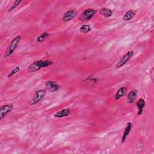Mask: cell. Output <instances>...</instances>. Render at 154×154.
Segmentation results:
<instances>
[{
  "mask_svg": "<svg viewBox=\"0 0 154 154\" xmlns=\"http://www.w3.org/2000/svg\"><path fill=\"white\" fill-rule=\"evenodd\" d=\"M22 2V1H15L13 4L12 5L10 6V7L8 8V12H11L13 10H14L19 4L20 3Z\"/></svg>",
  "mask_w": 154,
  "mask_h": 154,
  "instance_id": "19",
  "label": "cell"
},
{
  "mask_svg": "<svg viewBox=\"0 0 154 154\" xmlns=\"http://www.w3.org/2000/svg\"><path fill=\"white\" fill-rule=\"evenodd\" d=\"M100 13L105 17H109L112 15L113 11L108 8L103 7L100 9Z\"/></svg>",
  "mask_w": 154,
  "mask_h": 154,
  "instance_id": "15",
  "label": "cell"
},
{
  "mask_svg": "<svg viewBox=\"0 0 154 154\" xmlns=\"http://www.w3.org/2000/svg\"><path fill=\"white\" fill-rule=\"evenodd\" d=\"M134 54V52L132 51L127 52L120 59V60L117 63V64L115 66L116 69H119L122 67H123L125 64H126V63L131 58Z\"/></svg>",
  "mask_w": 154,
  "mask_h": 154,
  "instance_id": "5",
  "label": "cell"
},
{
  "mask_svg": "<svg viewBox=\"0 0 154 154\" xmlns=\"http://www.w3.org/2000/svg\"><path fill=\"white\" fill-rule=\"evenodd\" d=\"M13 109V105L11 103L3 105L0 108V120H2Z\"/></svg>",
  "mask_w": 154,
  "mask_h": 154,
  "instance_id": "6",
  "label": "cell"
},
{
  "mask_svg": "<svg viewBox=\"0 0 154 154\" xmlns=\"http://www.w3.org/2000/svg\"><path fill=\"white\" fill-rule=\"evenodd\" d=\"M77 14V11L75 10H70L64 13L63 16V20L64 22H69L72 20Z\"/></svg>",
  "mask_w": 154,
  "mask_h": 154,
  "instance_id": "8",
  "label": "cell"
},
{
  "mask_svg": "<svg viewBox=\"0 0 154 154\" xmlns=\"http://www.w3.org/2000/svg\"><path fill=\"white\" fill-rule=\"evenodd\" d=\"M97 10L94 8H87L84 10L79 17V19L82 21H87L93 18Z\"/></svg>",
  "mask_w": 154,
  "mask_h": 154,
  "instance_id": "4",
  "label": "cell"
},
{
  "mask_svg": "<svg viewBox=\"0 0 154 154\" xmlns=\"http://www.w3.org/2000/svg\"><path fill=\"white\" fill-rule=\"evenodd\" d=\"M46 88L51 92H55L60 89V85L53 81H48L45 83Z\"/></svg>",
  "mask_w": 154,
  "mask_h": 154,
  "instance_id": "7",
  "label": "cell"
},
{
  "mask_svg": "<svg viewBox=\"0 0 154 154\" xmlns=\"http://www.w3.org/2000/svg\"><path fill=\"white\" fill-rule=\"evenodd\" d=\"M127 91H128V89L126 87H122L120 88L114 95L115 100H118L120 99H121L122 97H123L124 96L126 95Z\"/></svg>",
  "mask_w": 154,
  "mask_h": 154,
  "instance_id": "11",
  "label": "cell"
},
{
  "mask_svg": "<svg viewBox=\"0 0 154 154\" xmlns=\"http://www.w3.org/2000/svg\"><path fill=\"white\" fill-rule=\"evenodd\" d=\"M132 124L131 122H128L127 123V125H126V127L125 128L124 131H123V135H122V143H123L125 142L128 135L129 134L131 129H132Z\"/></svg>",
  "mask_w": 154,
  "mask_h": 154,
  "instance_id": "10",
  "label": "cell"
},
{
  "mask_svg": "<svg viewBox=\"0 0 154 154\" xmlns=\"http://www.w3.org/2000/svg\"><path fill=\"white\" fill-rule=\"evenodd\" d=\"M49 34L48 32H43V33L40 34L37 38V42L38 43H42L43 42V41L45 40V39L48 37L49 36Z\"/></svg>",
  "mask_w": 154,
  "mask_h": 154,
  "instance_id": "16",
  "label": "cell"
},
{
  "mask_svg": "<svg viewBox=\"0 0 154 154\" xmlns=\"http://www.w3.org/2000/svg\"><path fill=\"white\" fill-rule=\"evenodd\" d=\"M91 30V27L90 25L88 24H86V25H82L80 27V32L83 33V34H86L88 33L89 32H90Z\"/></svg>",
  "mask_w": 154,
  "mask_h": 154,
  "instance_id": "17",
  "label": "cell"
},
{
  "mask_svg": "<svg viewBox=\"0 0 154 154\" xmlns=\"http://www.w3.org/2000/svg\"><path fill=\"white\" fill-rule=\"evenodd\" d=\"M137 96V90H131L127 95V102L128 103H132L134 102Z\"/></svg>",
  "mask_w": 154,
  "mask_h": 154,
  "instance_id": "13",
  "label": "cell"
},
{
  "mask_svg": "<svg viewBox=\"0 0 154 154\" xmlns=\"http://www.w3.org/2000/svg\"><path fill=\"white\" fill-rule=\"evenodd\" d=\"M137 107L138 108V115H141L143 113V109L145 106V100L143 98H140L138 100L136 103Z\"/></svg>",
  "mask_w": 154,
  "mask_h": 154,
  "instance_id": "14",
  "label": "cell"
},
{
  "mask_svg": "<svg viewBox=\"0 0 154 154\" xmlns=\"http://www.w3.org/2000/svg\"><path fill=\"white\" fill-rule=\"evenodd\" d=\"M20 70V66H16L15 67L14 69H13L7 75V78H11L13 76H14V75H16L17 73H18L19 71Z\"/></svg>",
  "mask_w": 154,
  "mask_h": 154,
  "instance_id": "18",
  "label": "cell"
},
{
  "mask_svg": "<svg viewBox=\"0 0 154 154\" xmlns=\"http://www.w3.org/2000/svg\"><path fill=\"white\" fill-rule=\"evenodd\" d=\"M46 91L45 89H40L36 91L34 97L29 101V105H34L40 102L45 97L46 95Z\"/></svg>",
  "mask_w": 154,
  "mask_h": 154,
  "instance_id": "3",
  "label": "cell"
},
{
  "mask_svg": "<svg viewBox=\"0 0 154 154\" xmlns=\"http://www.w3.org/2000/svg\"><path fill=\"white\" fill-rule=\"evenodd\" d=\"M54 64V61H51L49 60H37L33 62L28 68V71L29 73L35 72L36 71L39 70L42 68L46 67Z\"/></svg>",
  "mask_w": 154,
  "mask_h": 154,
  "instance_id": "1",
  "label": "cell"
},
{
  "mask_svg": "<svg viewBox=\"0 0 154 154\" xmlns=\"http://www.w3.org/2000/svg\"><path fill=\"white\" fill-rule=\"evenodd\" d=\"M70 114V109L69 108H64L57 112L54 114V117L56 118H63L69 116Z\"/></svg>",
  "mask_w": 154,
  "mask_h": 154,
  "instance_id": "9",
  "label": "cell"
},
{
  "mask_svg": "<svg viewBox=\"0 0 154 154\" xmlns=\"http://www.w3.org/2000/svg\"><path fill=\"white\" fill-rule=\"evenodd\" d=\"M136 14V11L134 10H129L125 13L123 16V20L124 21H128L134 18Z\"/></svg>",
  "mask_w": 154,
  "mask_h": 154,
  "instance_id": "12",
  "label": "cell"
},
{
  "mask_svg": "<svg viewBox=\"0 0 154 154\" xmlns=\"http://www.w3.org/2000/svg\"><path fill=\"white\" fill-rule=\"evenodd\" d=\"M21 38H22L21 35H16L15 37H14L11 40V41L10 42V44L8 45V46H7V48L5 51L4 55V57L7 58V57L11 56L14 53L16 49L17 48V47L19 45V43L21 40Z\"/></svg>",
  "mask_w": 154,
  "mask_h": 154,
  "instance_id": "2",
  "label": "cell"
}]
</instances>
